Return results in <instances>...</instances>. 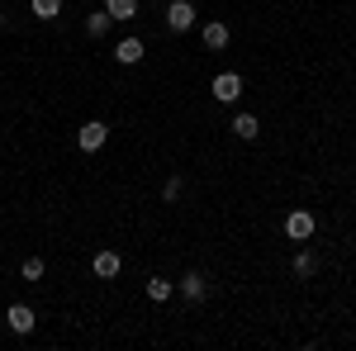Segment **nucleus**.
Listing matches in <instances>:
<instances>
[{
  "label": "nucleus",
  "mask_w": 356,
  "mask_h": 351,
  "mask_svg": "<svg viewBox=\"0 0 356 351\" xmlns=\"http://www.w3.org/2000/svg\"><path fill=\"white\" fill-rule=\"evenodd\" d=\"M209 95H214L219 105L243 100V76H238V72H219V76H214V85H209Z\"/></svg>",
  "instance_id": "obj_1"
},
{
  "label": "nucleus",
  "mask_w": 356,
  "mask_h": 351,
  "mask_svg": "<svg viewBox=\"0 0 356 351\" xmlns=\"http://www.w3.org/2000/svg\"><path fill=\"white\" fill-rule=\"evenodd\" d=\"M105 138H110V124L90 119V124L76 129V147H81V152H100V147H105Z\"/></svg>",
  "instance_id": "obj_2"
},
{
  "label": "nucleus",
  "mask_w": 356,
  "mask_h": 351,
  "mask_svg": "<svg viewBox=\"0 0 356 351\" xmlns=\"http://www.w3.org/2000/svg\"><path fill=\"white\" fill-rule=\"evenodd\" d=\"M314 228H318V218L309 214V209H295V214L285 218V233H290V243H309V238H314Z\"/></svg>",
  "instance_id": "obj_3"
},
{
  "label": "nucleus",
  "mask_w": 356,
  "mask_h": 351,
  "mask_svg": "<svg viewBox=\"0 0 356 351\" xmlns=\"http://www.w3.org/2000/svg\"><path fill=\"white\" fill-rule=\"evenodd\" d=\"M191 24H195V5L191 0H171V5H166V28H171V33H186Z\"/></svg>",
  "instance_id": "obj_4"
},
{
  "label": "nucleus",
  "mask_w": 356,
  "mask_h": 351,
  "mask_svg": "<svg viewBox=\"0 0 356 351\" xmlns=\"http://www.w3.org/2000/svg\"><path fill=\"white\" fill-rule=\"evenodd\" d=\"M5 323L24 337V332H33V327H38V313H33L29 304H10V309H5Z\"/></svg>",
  "instance_id": "obj_5"
},
{
  "label": "nucleus",
  "mask_w": 356,
  "mask_h": 351,
  "mask_svg": "<svg viewBox=\"0 0 356 351\" xmlns=\"http://www.w3.org/2000/svg\"><path fill=\"white\" fill-rule=\"evenodd\" d=\"M143 53H147V48H143V38H119V43H114V62H119V67L143 62Z\"/></svg>",
  "instance_id": "obj_6"
},
{
  "label": "nucleus",
  "mask_w": 356,
  "mask_h": 351,
  "mask_svg": "<svg viewBox=\"0 0 356 351\" xmlns=\"http://www.w3.org/2000/svg\"><path fill=\"white\" fill-rule=\"evenodd\" d=\"M119 270H124L119 252H95V275H100V280H114Z\"/></svg>",
  "instance_id": "obj_7"
},
{
  "label": "nucleus",
  "mask_w": 356,
  "mask_h": 351,
  "mask_svg": "<svg viewBox=\"0 0 356 351\" xmlns=\"http://www.w3.org/2000/svg\"><path fill=\"white\" fill-rule=\"evenodd\" d=\"M176 290L195 304V299H204V290H209V285H204V275H200V270H191V275H181V285H176Z\"/></svg>",
  "instance_id": "obj_8"
},
{
  "label": "nucleus",
  "mask_w": 356,
  "mask_h": 351,
  "mask_svg": "<svg viewBox=\"0 0 356 351\" xmlns=\"http://www.w3.org/2000/svg\"><path fill=\"white\" fill-rule=\"evenodd\" d=\"M204 48H214V53H219V48H228V24H223V19L204 24Z\"/></svg>",
  "instance_id": "obj_9"
},
{
  "label": "nucleus",
  "mask_w": 356,
  "mask_h": 351,
  "mask_svg": "<svg viewBox=\"0 0 356 351\" xmlns=\"http://www.w3.org/2000/svg\"><path fill=\"white\" fill-rule=\"evenodd\" d=\"M110 24H114L110 10H95V15L86 19V33H90V38H105V33H110Z\"/></svg>",
  "instance_id": "obj_10"
},
{
  "label": "nucleus",
  "mask_w": 356,
  "mask_h": 351,
  "mask_svg": "<svg viewBox=\"0 0 356 351\" xmlns=\"http://www.w3.org/2000/svg\"><path fill=\"white\" fill-rule=\"evenodd\" d=\"M171 295H176V285H171V280H157V275L147 280V299H152V304H166Z\"/></svg>",
  "instance_id": "obj_11"
},
{
  "label": "nucleus",
  "mask_w": 356,
  "mask_h": 351,
  "mask_svg": "<svg viewBox=\"0 0 356 351\" xmlns=\"http://www.w3.org/2000/svg\"><path fill=\"white\" fill-rule=\"evenodd\" d=\"M105 10L124 24V19H134V15H138V0H105Z\"/></svg>",
  "instance_id": "obj_12"
},
{
  "label": "nucleus",
  "mask_w": 356,
  "mask_h": 351,
  "mask_svg": "<svg viewBox=\"0 0 356 351\" xmlns=\"http://www.w3.org/2000/svg\"><path fill=\"white\" fill-rule=\"evenodd\" d=\"M233 133H238V138H257V133H261L257 114H238V119H233Z\"/></svg>",
  "instance_id": "obj_13"
},
{
  "label": "nucleus",
  "mask_w": 356,
  "mask_h": 351,
  "mask_svg": "<svg viewBox=\"0 0 356 351\" xmlns=\"http://www.w3.org/2000/svg\"><path fill=\"white\" fill-rule=\"evenodd\" d=\"M29 10H33L38 19H57V15H62V0H29Z\"/></svg>",
  "instance_id": "obj_14"
},
{
  "label": "nucleus",
  "mask_w": 356,
  "mask_h": 351,
  "mask_svg": "<svg viewBox=\"0 0 356 351\" xmlns=\"http://www.w3.org/2000/svg\"><path fill=\"white\" fill-rule=\"evenodd\" d=\"M314 270H318V261H314V252H309V247H304V252H295V275H304V280H309Z\"/></svg>",
  "instance_id": "obj_15"
},
{
  "label": "nucleus",
  "mask_w": 356,
  "mask_h": 351,
  "mask_svg": "<svg viewBox=\"0 0 356 351\" xmlns=\"http://www.w3.org/2000/svg\"><path fill=\"white\" fill-rule=\"evenodd\" d=\"M24 280H33V285L43 280V261H38V256H29V261H24Z\"/></svg>",
  "instance_id": "obj_16"
},
{
  "label": "nucleus",
  "mask_w": 356,
  "mask_h": 351,
  "mask_svg": "<svg viewBox=\"0 0 356 351\" xmlns=\"http://www.w3.org/2000/svg\"><path fill=\"white\" fill-rule=\"evenodd\" d=\"M181 190H186V181H181V176H171V181H166V190H162V195H166V199H181Z\"/></svg>",
  "instance_id": "obj_17"
}]
</instances>
